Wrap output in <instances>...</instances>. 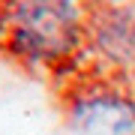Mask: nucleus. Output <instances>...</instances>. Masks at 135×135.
<instances>
[{"label":"nucleus","mask_w":135,"mask_h":135,"mask_svg":"<svg viewBox=\"0 0 135 135\" xmlns=\"http://www.w3.org/2000/svg\"><path fill=\"white\" fill-rule=\"evenodd\" d=\"M78 135H135V108L114 93L87 96L72 111Z\"/></svg>","instance_id":"obj_2"},{"label":"nucleus","mask_w":135,"mask_h":135,"mask_svg":"<svg viewBox=\"0 0 135 135\" xmlns=\"http://www.w3.org/2000/svg\"><path fill=\"white\" fill-rule=\"evenodd\" d=\"M99 45L117 60H135V9L108 12L99 24Z\"/></svg>","instance_id":"obj_3"},{"label":"nucleus","mask_w":135,"mask_h":135,"mask_svg":"<svg viewBox=\"0 0 135 135\" xmlns=\"http://www.w3.org/2000/svg\"><path fill=\"white\" fill-rule=\"evenodd\" d=\"M75 45V12L66 0H33L12 30V48L27 57H60Z\"/></svg>","instance_id":"obj_1"}]
</instances>
